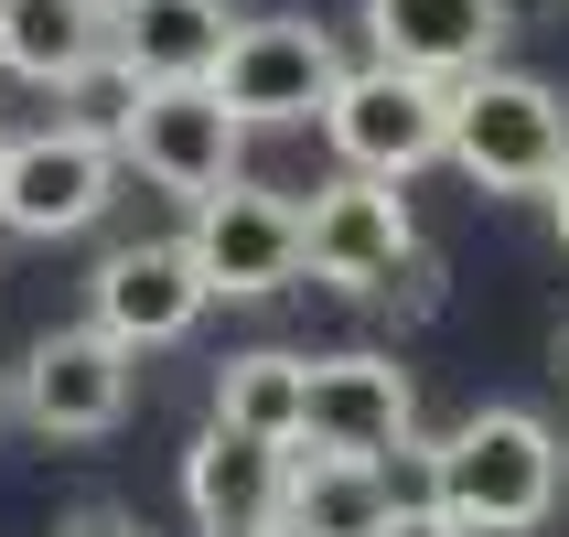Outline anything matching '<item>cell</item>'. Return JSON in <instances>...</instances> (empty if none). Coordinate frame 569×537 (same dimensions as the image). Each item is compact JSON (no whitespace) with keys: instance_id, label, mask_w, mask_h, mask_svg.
Here are the masks:
<instances>
[{"instance_id":"cell-23","label":"cell","mask_w":569,"mask_h":537,"mask_svg":"<svg viewBox=\"0 0 569 537\" xmlns=\"http://www.w3.org/2000/svg\"><path fill=\"white\" fill-rule=\"evenodd\" d=\"M559 377H569V345H559Z\"/></svg>"},{"instance_id":"cell-2","label":"cell","mask_w":569,"mask_h":537,"mask_svg":"<svg viewBox=\"0 0 569 537\" xmlns=\"http://www.w3.org/2000/svg\"><path fill=\"white\" fill-rule=\"evenodd\" d=\"M441 161H462L483 193H548L569 172V97L516 76V64H483L451 87V140Z\"/></svg>"},{"instance_id":"cell-12","label":"cell","mask_w":569,"mask_h":537,"mask_svg":"<svg viewBox=\"0 0 569 537\" xmlns=\"http://www.w3.org/2000/svg\"><path fill=\"white\" fill-rule=\"evenodd\" d=\"M495 43H506V0H366V64H398L430 87L483 76Z\"/></svg>"},{"instance_id":"cell-6","label":"cell","mask_w":569,"mask_h":537,"mask_svg":"<svg viewBox=\"0 0 569 537\" xmlns=\"http://www.w3.org/2000/svg\"><path fill=\"white\" fill-rule=\"evenodd\" d=\"M129 387H140V355L108 345L97 322H64L11 366V419L43 441H108L129 419Z\"/></svg>"},{"instance_id":"cell-13","label":"cell","mask_w":569,"mask_h":537,"mask_svg":"<svg viewBox=\"0 0 569 537\" xmlns=\"http://www.w3.org/2000/svg\"><path fill=\"white\" fill-rule=\"evenodd\" d=\"M226 32H237L226 0H119V43L108 54L129 64V87H216Z\"/></svg>"},{"instance_id":"cell-15","label":"cell","mask_w":569,"mask_h":537,"mask_svg":"<svg viewBox=\"0 0 569 537\" xmlns=\"http://www.w3.org/2000/svg\"><path fill=\"white\" fill-rule=\"evenodd\" d=\"M280 474H290L280 441H248V430L204 419V441L183 451V506H193V527H248V516H280Z\"/></svg>"},{"instance_id":"cell-18","label":"cell","mask_w":569,"mask_h":537,"mask_svg":"<svg viewBox=\"0 0 569 537\" xmlns=\"http://www.w3.org/2000/svg\"><path fill=\"white\" fill-rule=\"evenodd\" d=\"M377 537H473V527H451V516L419 495V506H387V527H377Z\"/></svg>"},{"instance_id":"cell-10","label":"cell","mask_w":569,"mask_h":537,"mask_svg":"<svg viewBox=\"0 0 569 537\" xmlns=\"http://www.w3.org/2000/svg\"><path fill=\"white\" fill-rule=\"evenodd\" d=\"M183 248H193V269H204L216 301H269V290L301 280V205L258 193V183H226V193L193 205Z\"/></svg>"},{"instance_id":"cell-22","label":"cell","mask_w":569,"mask_h":537,"mask_svg":"<svg viewBox=\"0 0 569 537\" xmlns=\"http://www.w3.org/2000/svg\"><path fill=\"white\" fill-rule=\"evenodd\" d=\"M0 430H11V377H0Z\"/></svg>"},{"instance_id":"cell-16","label":"cell","mask_w":569,"mask_h":537,"mask_svg":"<svg viewBox=\"0 0 569 537\" xmlns=\"http://www.w3.org/2000/svg\"><path fill=\"white\" fill-rule=\"evenodd\" d=\"M387 463H345V451H301L290 441V474H280V527L290 537H377L387 527Z\"/></svg>"},{"instance_id":"cell-1","label":"cell","mask_w":569,"mask_h":537,"mask_svg":"<svg viewBox=\"0 0 569 537\" xmlns=\"http://www.w3.org/2000/svg\"><path fill=\"white\" fill-rule=\"evenodd\" d=\"M559 484H569V451L538 409H473L430 441V506L473 537H527L559 516Z\"/></svg>"},{"instance_id":"cell-9","label":"cell","mask_w":569,"mask_h":537,"mask_svg":"<svg viewBox=\"0 0 569 537\" xmlns=\"http://www.w3.org/2000/svg\"><path fill=\"white\" fill-rule=\"evenodd\" d=\"M119 161H140L161 193H226L248 161V119L216 87H140V108L119 119Z\"/></svg>"},{"instance_id":"cell-14","label":"cell","mask_w":569,"mask_h":537,"mask_svg":"<svg viewBox=\"0 0 569 537\" xmlns=\"http://www.w3.org/2000/svg\"><path fill=\"white\" fill-rule=\"evenodd\" d=\"M119 43V0H0V76L22 87H76Z\"/></svg>"},{"instance_id":"cell-21","label":"cell","mask_w":569,"mask_h":537,"mask_svg":"<svg viewBox=\"0 0 569 537\" xmlns=\"http://www.w3.org/2000/svg\"><path fill=\"white\" fill-rule=\"evenodd\" d=\"M548 216H559V248H569V172L548 183Z\"/></svg>"},{"instance_id":"cell-4","label":"cell","mask_w":569,"mask_h":537,"mask_svg":"<svg viewBox=\"0 0 569 537\" xmlns=\"http://www.w3.org/2000/svg\"><path fill=\"white\" fill-rule=\"evenodd\" d=\"M108 205H119V140H97L76 119L0 140V226L11 237H87Z\"/></svg>"},{"instance_id":"cell-17","label":"cell","mask_w":569,"mask_h":537,"mask_svg":"<svg viewBox=\"0 0 569 537\" xmlns=\"http://www.w3.org/2000/svg\"><path fill=\"white\" fill-rule=\"evenodd\" d=\"M301 366L312 355H280V345H248L216 366V419L226 430H248V441H301Z\"/></svg>"},{"instance_id":"cell-5","label":"cell","mask_w":569,"mask_h":537,"mask_svg":"<svg viewBox=\"0 0 569 537\" xmlns=\"http://www.w3.org/2000/svg\"><path fill=\"white\" fill-rule=\"evenodd\" d=\"M345 87V43L312 22V11H258V22L226 32V64H216V97L237 108L248 129H290V119H322V97Z\"/></svg>"},{"instance_id":"cell-3","label":"cell","mask_w":569,"mask_h":537,"mask_svg":"<svg viewBox=\"0 0 569 537\" xmlns=\"http://www.w3.org/2000/svg\"><path fill=\"white\" fill-rule=\"evenodd\" d=\"M322 140H333V161L366 172V183H409L451 140V87L398 76V64H345V87L322 97Z\"/></svg>"},{"instance_id":"cell-7","label":"cell","mask_w":569,"mask_h":537,"mask_svg":"<svg viewBox=\"0 0 569 537\" xmlns=\"http://www.w3.org/2000/svg\"><path fill=\"white\" fill-rule=\"evenodd\" d=\"M419 441V387L398 355L345 345L301 366V451H345V463H387Z\"/></svg>"},{"instance_id":"cell-8","label":"cell","mask_w":569,"mask_h":537,"mask_svg":"<svg viewBox=\"0 0 569 537\" xmlns=\"http://www.w3.org/2000/svg\"><path fill=\"white\" fill-rule=\"evenodd\" d=\"M301 269L333 290H387L398 269H419V216L409 183H366V172H333V183L301 205Z\"/></svg>"},{"instance_id":"cell-19","label":"cell","mask_w":569,"mask_h":537,"mask_svg":"<svg viewBox=\"0 0 569 537\" xmlns=\"http://www.w3.org/2000/svg\"><path fill=\"white\" fill-rule=\"evenodd\" d=\"M54 537H151V527H140L129 506H76V516H64Z\"/></svg>"},{"instance_id":"cell-20","label":"cell","mask_w":569,"mask_h":537,"mask_svg":"<svg viewBox=\"0 0 569 537\" xmlns=\"http://www.w3.org/2000/svg\"><path fill=\"white\" fill-rule=\"evenodd\" d=\"M193 537H290L280 516H248V527H193Z\"/></svg>"},{"instance_id":"cell-11","label":"cell","mask_w":569,"mask_h":537,"mask_svg":"<svg viewBox=\"0 0 569 537\" xmlns=\"http://www.w3.org/2000/svg\"><path fill=\"white\" fill-rule=\"evenodd\" d=\"M87 290H97V312H87V322L108 334V345H129V355L183 345L193 322H204V301H216L183 237H140V248H108Z\"/></svg>"}]
</instances>
